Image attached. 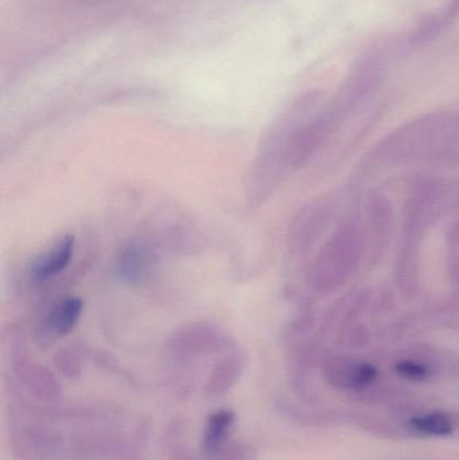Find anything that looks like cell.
<instances>
[{
  "label": "cell",
  "instance_id": "8fae6325",
  "mask_svg": "<svg viewBox=\"0 0 459 460\" xmlns=\"http://www.w3.org/2000/svg\"><path fill=\"white\" fill-rule=\"evenodd\" d=\"M438 365L433 364L430 359L422 357H410L403 358L395 364V373L404 380L423 383L430 380L436 375Z\"/></svg>",
  "mask_w": 459,
  "mask_h": 460
},
{
  "label": "cell",
  "instance_id": "ba28073f",
  "mask_svg": "<svg viewBox=\"0 0 459 460\" xmlns=\"http://www.w3.org/2000/svg\"><path fill=\"white\" fill-rule=\"evenodd\" d=\"M411 438H447L455 434V415L445 411L418 412L404 421Z\"/></svg>",
  "mask_w": 459,
  "mask_h": 460
},
{
  "label": "cell",
  "instance_id": "6da1fadb",
  "mask_svg": "<svg viewBox=\"0 0 459 460\" xmlns=\"http://www.w3.org/2000/svg\"><path fill=\"white\" fill-rule=\"evenodd\" d=\"M13 375L8 386L15 396L40 402H58L62 397L61 384L48 367L27 358L24 354L13 357Z\"/></svg>",
  "mask_w": 459,
  "mask_h": 460
},
{
  "label": "cell",
  "instance_id": "5bb4252c",
  "mask_svg": "<svg viewBox=\"0 0 459 460\" xmlns=\"http://www.w3.org/2000/svg\"><path fill=\"white\" fill-rule=\"evenodd\" d=\"M455 423H457V434L459 435V413L458 415H455Z\"/></svg>",
  "mask_w": 459,
  "mask_h": 460
},
{
  "label": "cell",
  "instance_id": "52a82bcc",
  "mask_svg": "<svg viewBox=\"0 0 459 460\" xmlns=\"http://www.w3.org/2000/svg\"><path fill=\"white\" fill-rule=\"evenodd\" d=\"M75 243L73 235H65L56 245L40 254L30 267L29 273L31 280L35 283H43L61 273L72 261Z\"/></svg>",
  "mask_w": 459,
  "mask_h": 460
},
{
  "label": "cell",
  "instance_id": "3957f363",
  "mask_svg": "<svg viewBox=\"0 0 459 460\" xmlns=\"http://www.w3.org/2000/svg\"><path fill=\"white\" fill-rule=\"evenodd\" d=\"M226 346L220 330L207 323H193L175 332L169 338L167 348L178 357L207 356L217 353Z\"/></svg>",
  "mask_w": 459,
  "mask_h": 460
},
{
  "label": "cell",
  "instance_id": "4fadbf2b",
  "mask_svg": "<svg viewBox=\"0 0 459 460\" xmlns=\"http://www.w3.org/2000/svg\"><path fill=\"white\" fill-rule=\"evenodd\" d=\"M210 460H256V451L245 442H228Z\"/></svg>",
  "mask_w": 459,
  "mask_h": 460
},
{
  "label": "cell",
  "instance_id": "8992f818",
  "mask_svg": "<svg viewBox=\"0 0 459 460\" xmlns=\"http://www.w3.org/2000/svg\"><path fill=\"white\" fill-rule=\"evenodd\" d=\"M156 256L153 249L145 243L131 241L127 243L118 257V273L128 283H139L153 272Z\"/></svg>",
  "mask_w": 459,
  "mask_h": 460
},
{
  "label": "cell",
  "instance_id": "9c48e42d",
  "mask_svg": "<svg viewBox=\"0 0 459 460\" xmlns=\"http://www.w3.org/2000/svg\"><path fill=\"white\" fill-rule=\"evenodd\" d=\"M236 421V413L231 410H220L210 413L202 432L201 448L207 459H212L226 443Z\"/></svg>",
  "mask_w": 459,
  "mask_h": 460
},
{
  "label": "cell",
  "instance_id": "30bf717a",
  "mask_svg": "<svg viewBox=\"0 0 459 460\" xmlns=\"http://www.w3.org/2000/svg\"><path fill=\"white\" fill-rule=\"evenodd\" d=\"M278 410L288 420L305 427L331 426V424L345 420V415H341L336 411L312 410V408L299 407L293 402H279Z\"/></svg>",
  "mask_w": 459,
  "mask_h": 460
},
{
  "label": "cell",
  "instance_id": "7c38bea8",
  "mask_svg": "<svg viewBox=\"0 0 459 460\" xmlns=\"http://www.w3.org/2000/svg\"><path fill=\"white\" fill-rule=\"evenodd\" d=\"M53 364L56 369L69 380H77L83 373V362H81L80 356L72 349H62V350L57 351L53 357Z\"/></svg>",
  "mask_w": 459,
  "mask_h": 460
},
{
  "label": "cell",
  "instance_id": "277c9868",
  "mask_svg": "<svg viewBox=\"0 0 459 460\" xmlns=\"http://www.w3.org/2000/svg\"><path fill=\"white\" fill-rule=\"evenodd\" d=\"M83 308L84 303L80 297L70 296L58 300L46 315L45 322L40 327L38 338L42 342H49L54 338L69 334L77 324Z\"/></svg>",
  "mask_w": 459,
  "mask_h": 460
},
{
  "label": "cell",
  "instance_id": "5b68a950",
  "mask_svg": "<svg viewBox=\"0 0 459 460\" xmlns=\"http://www.w3.org/2000/svg\"><path fill=\"white\" fill-rule=\"evenodd\" d=\"M247 365L242 350H234L224 356L210 370L204 392L210 399L228 394L239 383Z\"/></svg>",
  "mask_w": 459,
  "mask_h": 460
},
{
  "label": "cell",
  "instance_id": "7a4b0ae2",
  "mask_svg": "<svg viewBox=\"0 0 459 460\" xmlns=\"http://www.w3.org/2000/svg\"><path fill=\"white\" fill-rule=\"evenodd\" d=\"M323 377L331 388L360 394L374 385L379 370L366 361L349 357H329L322 362Z\"/></svg>",
  "mask_w": 459,
  "mask_h": 460
}]
</instances>
